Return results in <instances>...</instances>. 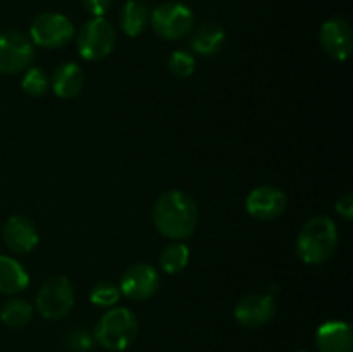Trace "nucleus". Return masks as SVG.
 Returning a JSON list of instances; mask_svg holds the SVG:
<instances>
[{
	"instance_id": "1",
	"label": "nucleus",
	"mask_w": 353,
	"mask_h": 352,
	"mask_svg": "<svg viewBox=\"0 0 353 352\" xmlns=\"http://www.w3.org/2000/svg\"><path fill=\"white\" fill-rule=\"evenodd\" d=\"M152 219L162 237L181 242L192 237L199 223V207L188 193L169 190L155 200Z\"/></svg>"
},
{
	"instance_id": "2",
	"label": "nucleus",
	"mask_w": 353,
	"mask_h": 352,
	"mask_svg": "<svg viewBox=\"0 0 353 352\" xmlns=\"http://www.w3.org/2000/svg\"><path fill=\"white\" fill-rule=\"evenodd\" d=\"M338 245L336 224L331 217L316 216L307 221L296 237V252L305 264L319 266L330 261Z\"/></svg>"
},
{
	"instance_id": "3",
	"label": "nucleus",
	"mask_w": 353,
	"mask_h": 352,
	"mask_svg": "<svg viewBox=\"0 0 353 352\" xmlns=\"http://www.w3.org/2000/svg\"><path fill=\"white\" fill-rule=\"evenodd\" d=\"M138 335V320L128 307H110L95 324V344L110 352L126 351Z\"/></svg>"
},
{
	"instance_id": "4",
	"label": "nucleus",
	"mask_w": 353,
	"mask_h": 352,
	"mask_svg": "<svg viewBox=\"0 0 353 352\" xmlns=\"http://www.w3.org/2000/svg\"><path fill=\"white\" fill-rule=\"evenodd\" d=\"M117 33L105 17H92L76 35V47L85 61H102L116 48Z\"/></svg>"
},
{
	"instance_id": "5",
	"label": "nucleus",
	"mask_w": 353,
	"mask_h": 352,
	"mask_svg": "<svg viewBox=\"0 0 353 352\" xmlns=\"http://www.w3.org/2000/svg\"><path fill=\"white\" fill-rule=\"evenodd\" d=\"M148 23L164 40H181L192 33L195 16L185 3L164 2L152 10Z\"/></svg>"
},
{
	"instance_id": "6",
	"label": "nucleus",
	"mask_w": 353,
	"mask_h": 352,
	"mask_svg": "<svg viewBox=\"0 0 353 352\" xmlns=\"http://www.w3.org/2000/svg\"><path fill=\"white\" fill-rule=\"evenodd\" d=\"M74 306V289L65 276H52L37 293V309L45 320H62Z\"/></svg>"
},
{
	"instance_id": "7",
	"label": "nucleus",
	"mask_w": 353,
	"mask_h": 352,
	"mask_svg": "<svg viewBox=\"0 0 353 352\" xmlns=\"http://www.w3.org/2000/svg\"><path fill=\"white\" fill-rule=\"evenodd\" d=\"M74 24L59 12H41L33 19L30 38L33 45L43 48H61L74 38Z\"/></svg>"
},
{
	"instance_id": "8",
	"label": "nucleus",
	"mask_w": 353,
	"mask_h": 352,
	"mask_svg": "<svg viewBox=\"0 0 353 352\" xmlns=\"http://www.w3.org/2000/svg\"><path fill=\"white\" fill-rule=\"evenodd\" d=\"M34 59V45L23 31L0 33V72L17 75L26 71Z\"/></svg>"
},
{
	"instance_id": "9",
	"label": "nucleus",
	"mask_w": 353,
	"mask_h": 352,
	"mask_svg": "<svg viewBox=\"0 0 353 352\" xmlns=\"http://www.w3.org/2000/svg\"><path fill=\"white\" fill-rule=\"evenodd\" d=\"M161 276L157 269L147 262H137L123 273L119 282L121 295L133 300H147L157 293Z\"/></svg>"
},
{
	"instance_id": "10",
	"label": "nucleus",
	"mask_w": 353,
	"mask_h": 352,
	"mask_svg": "<svg viewBox=\"0 0 353 352\" xmlns=\"http://www.w3.org/2000/svg\"><path fill=\"white\" fill-rule=\"evenodd\" d=\"M286 204L288 200H286L283 190L272 185L255 186L245 199V207H247L248 214L261 221L278 219L286 211Z\"/></svg>"
},
{
	"instance_id": "11",
	"label": "nucleus",
	"mask_w": 353,
	"mask_h": 352,
	"mask_svg": "<svg viewBox=\"0 0 353 352\" xmlns=\"http://www.w3.org/2000/svg\"><path fill=\"white\" fill-rule=\"evenodd\" d=\"M319 40L323 50L334 61H347L353 50V31L343 17H333L321 26Z\"/></svg>"
},
{
	"instance_id": "12",
	"label": "nucleus",
	"mask_w": 353,
	"mask_h": 352,
	"mask_svg": "<svg viewBox=\"0 0 353 352\" xmlns=\"http://www.w3.org/2000/svg\"><path fill=\"white\" fill-rule=\"evenodd\" d=\"M274 297L269 293H254L238 300L234 306V320L245 328H259L274 317Z\"/></svg>"
},
{
	"instance_id": "13",
	"label": "nucleus",
	"mask_w": 353,
	"mask_h": 352,
	"mask_svg": "<svg viewBox=\"0 0 353 352\" xmlns=\"http://www.w3.org/2000/svg\"><path fill=\"white\" fill-rule=\"evenodd\" d=\"M40 235L31 219L12 216L3 224V242L14 254H28L38 245Z\"/></svg>"
},
{
	"instance_id": "14",
	"label": "nucleus",
	"mask_w": 353,
	"mask_h": 352,
	"mask_svg": "<svg viewBox=\"0 0 353 352\" xmlns=\"http://www.w3.org/2000/svg\"><path fill=\"white\" fill-rule=\"evenodd\" d=\"M316 345L319 352H352L353 331L347 321H326L316 331Z\"/></svg>"
},
{
	"instance_id": "15",
	"label": "nucleus",
	"mask_w": 353,
	"mask_h": 352,
	"mask_svg": "<svg viewBox=\"0 0 353 352\" xmlns=\"http://www.w3.org/2000/svg\"><path fill=\"white\" fill-rule=\"evenodd\" d=\"M50 86L59 99H74L85 86V72L76 62H64L52 75Z\"/></svg>"
},
{
	"instance_id": "16",
	"label": "nucleus",
	"mask_w": 353,
	"mask_h": 352,
	"mask_svg": "<svg viewBox=\"0 0 353 352\" xmlns=\"http://www.w3.org/2000/svg\"><path fill=\"white\" fill-rule=\"evenodd\" d=\"M226 43V33L219 24L205 23L200 24L199 28L192 30V38H190V47L192 52L202 57H212L219 54Z\"/></svg>"
},
{
	"instance_id": "17",
	"label": "nucleus",
	"mask_w": 353,
	"mask_h": 352,
	"mask_svg": "<svg viewBox=\"0 0 353 352\" xmlns=\"http://www.w3.org/2000/svg\"><path fill=\"white\" fill-rule=\"evenodd\" d=\"M30 285L26 268L9 255H0V293L16 295Z\"/></svg>"
},
{
	"instance_id": "18",
	"label": "nucleus",
	"mask_w": 353,
	"mask_h": 352,
	"mask_svg": "<svg viewBox=\"0 0 353 352\" xmlns=\"http://www.w3.org/2000/svg\"><path fill=\"white\" fill-rule=\"evenodd\" d=\"M148 9L140 0H128L119 14V24L124 35L134 38L145 31L148 24Z\"/></svg>"
},
{
	"instance_id": "19",
	"label": "nucleus",
	"mask_w": 353,
	"mask_h": 352,
	"mask_svg": "<svg viewBox=\"0 0 353 352\" xmlns=\"http://www.w3.org/2000/svg\"><path fill=\"white\" fill-rule=\"evenodd\" d=\"M0 320L9 328H24L33 320V306L24 299H10L0 309Z\"/></svg>"
},
{
	"instance_id": "20",
	"label": "nucleus",
	"mask_w": 353,
	"mask_h": 352,
	"mask_svg": "<svg viewBox=\"0 0 353 352\" xmlns=\"http://www.w3.org/2000/svg\"><path fill=\"white\" fill-rule=\"evenodd\" d=\"M159 262H161L164 273H169V275L181 273L190 262L188 245H185L183 242H172V244L165 245L159 255Z\"/></svg>"
},
{
	"instance_id": "21",
	"label": "nucleus",
	"mask_w": 353,
	"mask_h": 352,
	"mask_svg": "<svg viewBox=\"0 0 353 352\" xmlns=\"http://www.w3.org/2000/svg\"><path fill=\"white\" fill-rule=\"evenodd\" d=\"M121 299L119 286L110 282H99L90 292V302L102 309H110L116 307V304Z\"/></svg>"
},
{
	"instance_id": "22",
	"label": "nucleus",
	"mask_w": 353,
	"mask_h": 352,
	"mask_svg": "<svg viewBox=\"0 0 353 352\" xmlns=\"http://www.w3.org/2000/svg\"><path fill=\"white\" fill-rule=\"evenodd\" d=\"M21 88H23L30 97H41L47 93L48 88H50V79H48L47 72H45L43 69L28 68L26 71H24Z\"/></svg>"
},
{
	"instance_id": "23",
	"label": "nucleus",
	"mask_w": 353,
	"mask_h": 352,
	"mask_svg": "<svg viewBox=\"0 0 353 352\" xmlns=\"http://www.w3.org/2000/svg\"><path fill=\"white\" fill-rule=\"evenodd\" d=\"M195 66H196V61L193 52L176 50L169 55V61H168L169 72L179 79H185L188 78V76H192L193 71H195Z\"/></svg>"
},
{
	"instance_id": "24",
	"label": "nucleus",
	"mask_w": 353,
	"mask_h": 352,
	"mask_svg": "<svg viewBox=\"0 0 353 352\" xmlns=\"http://www.w3.org/2000/svg\"><path fill=\"white\" fill-rule=\"evenodd\" d=\"M93 345H95L93 333L85 328H76L65 337V347L69 352H90L93 351Z\"/></svg>"
},
{
	"instance_id": "25",
	"label": "nucleus",
	"mask_w": 353,
	"mask_h": 352,
	"mask_svg": "<svg viewBox=\"0 0 353 352\" xmlns=\"http://www.w3.org/2000/svg\"><path fill=\"white\" fill-rule=\"evenodd\" d=\"M112 0H83V7L93 17H103L109 12Z\"/></svg>"
},
{
	"instance_id": "26",
	"label": "nucleus",
	"mask_w": 353,
	"mask_h": 352,
	"mask_svg": "<svg viewBox=\"0 0 353 352\" xmlns=\"http://www.w3.org/2000/svg\"><path fill=\"white\" fill-rule=\"evenodd\" d=\"M336 211L341 217L350 221L353 217V195L352 193H345L340 200L336 202Z\"/></svg>"
},
{
	"instance_id": "27",
	"label": "nucleus",
	"mask_w": 353,
	"mask_h": 352,
	"mask_svg": "<svg viewBox=\"0 0 353 352\" xmlns=\"http://www.w3.org/2000/svg\"><path fill=\"white\" fill-rule=\"evenodd\" d=\"M299 352H310V351H299Z\"/></svg>"
}]
</instances>
